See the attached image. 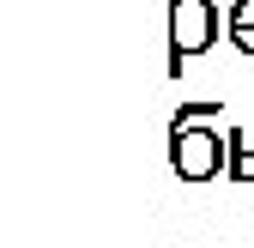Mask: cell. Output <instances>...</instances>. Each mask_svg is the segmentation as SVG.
Returning <instances> with one entry per match:
<instances>
[{
	"instance_id": "6da1fadb",
	"label": "cell",
	"mask_w": 254,
	"mask_h": 248,
	"mask_svg": "<svg viewBox=\"0 0 254 248\" xmlns=\"http://www.w3.org/2000/svg\"><path fill=\"white\" fill-rule=\"evenodd\" d=\"M224 37V12L212 0H170V67L164 73H188V61L206 55Z\"/></svg>"
},
{
	"instance_id": "7a4b0ae2",
	"label": "cell",
	"mask_w": 254,
	"mask_h": 248,
	"mask_svg": "<svg viewBox=\"0 0 254 248\" xmlns=\"http://www.w3.org/2000/svg\"><path fill=\"white\" fill-rule=\"evenodd\" d=\"M170 164L182 182H212V176H224L230 164V133H218V127H188V133H170Z\"/></svg>"
},
{
	"instance_id": "3957f363",
	"label": "cell",
	"mask_w": 254,
	"mask_h": 248,
	"mask_svg": "<svg viewBox=\"0 0 254 248\" xmlns=\"http://www.w3.org/2000/svg\"><path fill=\"white\" fill-rule=\"evenodd\" d=\"M224 37H230L236 55H254V0H236L224 12Z\"/></svg>"
},
{
	"instance_id": "277c9868",
	"label": "cell",
	"mask_w": 254,
	"mask_h": 248,
	"mask_svg": "<svg viewBox=\"0 0 254 248\" xmlns=\"http://www.w3.org/2000/svg\"><path fill=\"white\" fill-rule=\"evenodd\" d=\"M224 176L230 182H254V145L242 133H230V164H224Z\"/></svg>"
},
{
	"instance_id": "5b68a950",
	"label": "cell",
	"mask_w": 254,
	"mask_h": 248,
	"mask_svg": "<svg viewBox=\"0 0 254 248\" xmlns=\"http://www.w3.org/2000/svg\"><path fill=\"white\" fill-rule=\"evenodd\" d=\"M206 115H224V109H218V103H182V109L170 115V133H188V127H200Z\"/></svg>"
}]
</instances>
